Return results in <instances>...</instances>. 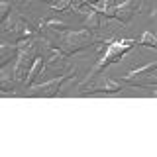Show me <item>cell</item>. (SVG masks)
I'll list each match as a JSON object with an SVG mask.
<instances>
[{"instance_id":"6da1fadb","label":"cell","mask_w":157,"mask_h":157,"mask_svg":"<svg viewBox=\"0 0 157 157\" xmlns=\"http://www.w3.org/2000/svg\"><path fill=\"white\" fill-rule=\"evenodd\" d=\"M136 43H137L136 39H110V41L106 43V47H104V53H102V57L98 59L94 65H92V69L88 71V75L85 77V82H88L92 77L98 75V73H100L102 69H106L108 65H112V63H118L128 51H130V49H134Z\"/></svg>"},{"instance_id":"7a4b0ae2","label":"cell","mask_w":157,"mask_h":157,"mask_svg":"<svg viewBox=\"0 0 157 157\" xmlns=\"http://www.w3.org/2000/svg\"><path fill=\"white\" fill-rule=\"evenodd\" d=\"M102 39L96 37L94 32H90V29L82 28L81 32H73V29H69V32L63 36L55 45L61 49L63 53H65L67 57H71L73 53H77L78 49H86L90 45H94V43H100Z\"/></svg>"},{"instance_id":"3957f363","label":"cell","mask_w":157,"mask_h":157,"mask_svg":"<svg viewBox=\"0 0 157 157\" xmlns=\"http://www.w3.org/2000/svg\"><path fill=\"white\" fill-rule=\"evenodd\" d=\"M2 36L4 39H12V41H22V39H28L33 36V29L26 24V20H22L18 14H12V16L2 20Z\"/></svg>"},{"instance_id":"277c9868","label":"cell","mask_w":157,"mask_h":157,"mask_svg":"<svg viewBox=\"0 0 157 157\" xmlns=\"http://www.w3.org/2000/svg\"><path fill=\"white\" fill-rule=\"evenodd\" d=\"M75 75V71H69L65 75H59V77H53L49 78L45 82H39V85H29L26 86V92L29 96H59V92H61V86H63V81H67V78H71Z\"/></svg>"},{"instance_id":"5b68a950","label":"cell","mask_w":157,"mask_h":157,"mask_svg":"<svg viewBox=\"0 0 157 157\" xmlns=\"http://www.w3.org/2000/svg\"><path fill=\"white\" fill-rule=\"evenodd\" d=\"M137 10H140V6L136 4V0H122L118 4H110V8L106 12V18L120 20L122 24H132Z\"/></svg>"},{"instance_id":"8992f818","label":"cell","mask_w":157,"mask_h":157,"mask_svg":"<svg viewBox=\"0 0 157 157\" xmlns=\"http://www.w3.org/2000/svg\"><path fill=\"white\" fill-rule=\"evenodd\" d=\"M118 90H122V85L106 75L96 77L94 82H90V85H86L82 88L85 94H92V92H106V94H110V92H118Z\"/></svg>"},{"instance_id":"52a82bcc","label":"cell","mask_w":157,"mask_h":157,"mask_svg":"<svg viewBox=\"0 0 157 157\" xmlns=\"http://www.w3.org/2000/svg\"><path fill=\"white\" fill-rule=\"evenodd\" d=\"M155 69H157V61H149L141 67H136V69H132V71H128L122 78H124V82H128V85L140 86L145 78H151V73H153Z\"/></svg>"},{"instance_id":"ba28073f","label":"cell","mask_w":157,"mask_h":157,"mask_svg":"<svg viewBox=\"0 0 157 157\" xmlns=\"http://www.w3.org/2000/svg\"><path fill=\"white\" fill-rule=\"evenodd\" d=\"M16 77H14V65H2L0 71V88L2 92H12L16 88Z\"/></svg>"},{"instance_id":"9c48e42d","label":"cell","mask_w":157,"mask_h":157,"mask_svg":"<svg viewBox=\"0 0 157 157\" xmlns=\"http://www.w3.org/2000/svg\"><path fill=\"white\" fill-rule=\"evenodd\" d=\"M18 51H20V45H18L16 41L8 43L6 39H4L2 45H0V65H8L10 59H16L18 57Z\"/></svg>"},{"instance_id":"30bf717a","label":"cell","mask_w":157,"mask_h":157,"mask_svg":"<svg viewBox=\"0 0 157 157\" xmlns=\"http://www.w3.org/2000/svg\"><path fill=\"white\" fill-rule=\"evenodd\" d=\"M45 71V61H43V57L41 55H37L36 59H33V63H32V67H29V73H28V78H26V82L24 85L29 86V85H33V82L39 78V75Z\"/></svg>"},{"instance_id":"8fae6325","label":"cell","mask_w":157,"mask_h":157,"mask_svg":"<svg viewBox=\"0 0 157 157\" xmlns=\"http://www.w3.org/2000/svg\"><path fill=\"white\" fill-rule=\"evenodd\" d=\"M82 28L90 29V32H98L100 29V14L96 12V10H88V12H85V20H82Z\"/></svg>"},{"instance_id":"7c38bea8","label":"cell","mask_w":157,"mask_h":157,"mask_svg":"<svg viewBox=\"0 0 157 157\" xmlns=\"http://www.w3.org/2000/svg\"><path fill=\"white\" fill-rule=\"evenodd\" d=\"M137 45H141V47H155L157 49V36L153 32H144V36L137 39Z\"/></svg>"},{"instance_id":"4fadbf2b","label":"cell","mask_w":157,"mask_h":157,"mask_svg":"<svg viewBox=\"0 0 157 157\" xmlns=\"http://www.w3.org/2000/svg\"><path fill=\"white\" fill-rule=\"evenodd\" d=\"M71 6H73V0H57V2L49 4V8H51L53 12H61V10H67Z\"/></svg>"},{"instance_id":"5bb4252c","label":"cell","mask_w":157,"mask_h":157,"mask_svg":"<svg viewBox=\"0 0 157 157\" xmlns=\"http://www.w3.org/2000/svg\"><path fill=\"white\" fill-rule=\"evenodd\" d=\"M100 2V0H73V10L78 14V10H81L82 6H92V4Z\"/></svg>"},{"instance_id":"9a60e30c","label":"cell","mask_w":157,"mask_h":157,"mask_svg":"<svg viewBox=\"0 0 157 157\" xmlns=\"http://www.w3.org/2000/svg\"><path fill=\"white\" fill-rule=\"evenodd\" d=\"M10 4H12V2H10V0H2V10H0V18H8V10H10Z\"/></svg>"},{"instance_id":"2e32d148","label":"cell","mask_w":157,"mask_h":157,"mask_svg":"<svg viewBox=\"0 0 157 157\" xmlns=\"http://www.w3.org/2000/svg\"><path fill=\"white\" fill-rule=\"evenodd\" d=\"M141 88H147V90H151V96L157 98V85H141Z\"/></svg>"},{"instance_id":"e0dca14e","label":"cell","mask_w":157,"mask_h":157,"mask_svg":"<svg viewBox=\"0 0 157 157\" xmlns=\"http://www.w3.org/2000/svg\"><path fill=\"white\" fill-rule=\"evenodd\" d=\"M151 4H153V0H141V8L144 10H151Z\"/></svg>"}]
</instances>
